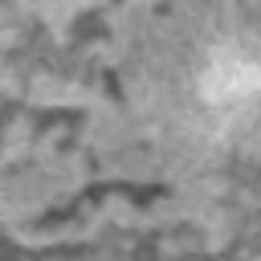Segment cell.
Masks as SVG:
<instances>
[{
	"mask_svg": "<svg viewBox=\"0 0 261 261\" xmlns=\"http://www.w3.org/2000/svg\"><path fill=\"white\" fill-rule=\"evenodd\" d=\"M200 98L208 106L232 110L261 94V53L257 49H220L200 69Z\"/></svg>",
	"mask_w": 261,
	"mask_h": 261,
	"instance_id": "cell-1",
	"label": "cell"
}]
</instances>
